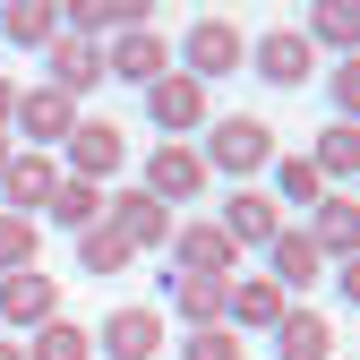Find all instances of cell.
Instances as JSON below:
<instances>
[{
  "instance_id": "7c38bea8",
  "label": "cell",
  "mask_w": 360,
  "mask_h": 360,
  "mask_svg": "<svg viewBox=\"0 0 360 360\" xmlns=\"http://www.w3.org/2000/svg\"><path fill=\"white\" fill-rule=\"evenodd\" d=\"M43 318H60V300H52V275H43V266H26V275H0V326L34 335Z\"/></svg>"
},
{
  "instance_id": "5b68a950",
  "label": "cell",
  "mask_w": 360,
  "mask_h": 360,
  "mask_svg": "<svg viewBox=\"0 0 360 360\" xmlns=\"http://www.w3.org/2000/svg\"><path fill=\"white\" fill-rule=\"evenodd\" d=\"M180 60H189V77H198V86H214V77H232V69L249 60V34H240L232 18H198V26H189V52H180Z\"/></svg>"
},
{
  "instance_id": "9c48e42d",
  "label": "cell",
  "mask_w": 360,
  "mask_h": 360,
  "mask_svg": "<svg viewBox=\"0 0 360 360\" xmlns=\"http://www.w3.org/2000/svg\"><path fill=\"white\" fill-rule=\"evenodd\" d=\"M60 155H69V180H95L103 189V180L120 172V120H77Z\"/></svg>"
},
{
  "instance_id": "d6986e66",
  "label": "cell",
  "mask_w": 360,
  "mask_h": 360,
  "mask_svg": "<svg viewBox=\"0 0 360 360\" xmlns=\"http://www.w3.org/2000/svg\"><path fill=\"white\" fill-rule=\"evenodd\" d=\"M223 292H232V275H172V309L189 326H223Z\"/></svg>"
},
{
  "instance_id": "2e32d148",
  "label": "cell",
  "mask_w": 360,
  "mask_h": 360,
  "mask_svg": "<svg viewBox=\"0 0 360 360\" xmlns=\"http://www.w3.org/2000/svg\"><path fill=\"white\" fill-rule=\"evenodd\" d=\"M52 189H60L52 155H18V163H9V180H0V198H9V214H43V206H52Z\"/></svg>"
},
{
  "instance_id": "e575fe53",
  "label": "cell",
  "mask_w": 360,
  "mask_h": 360,
  "mask_svg": "<svg viewBox=\"0 0 360 360\" xmlns=\"http://www.w3.org/2000/svg\"><path fill=\"white\" fill-rule=\"evenodd\" d=\"M335 360H352V352H335Z\"/></svg>"
},
{
  "instance_id": "836d02e7",
  "label": "cell",
  "mask_w": 360,
  "mask_h": 360,
  "mask_svg": "<svg viewBox=\"0 0 360 360\" xmlns=\"http://www.w3.org/2000/svg\"><path fill=\"white\" fill-rule=\"evenodd\" d=\"M0 360H26V343H0Z\"/></svg>"
},
{
  "instance_id": "f546056e",
  "label": "cell",
  "mask_w": 360,
  "mask_h": 360,
  "mask_svg": "<svg viewBox=\"0 0 360 360\" xmlns=\"http://www.w3.org/2000/svg\"><path fill=\"white\" fill-rule=\"evenodd\" d=\"M326 86H335V112L352 120V103H360V60H335V69H326Z\"/></svg>"
},
{
  "instance_id": "ac0fdd59",
  "label": "cell",
  "mask_w": 360,
  "mask_h": 360,
  "mask_svg": "<svg viewBox=\"0 0 360 360\" xmlns=\"http://www.w3.org/2000/svg\"><path fill=\"white\" fill-rule=\"evenodd\" d=\"M266 266H275V283L283 292H300V283H318V240H309V232H275V240H266Z\"/></svg>"
},
{
  "instance_id": "ba28073f",
  "label": "cell",
  "mask_w": 360,
  "mask_h": 360,
  "mask_svg": "<svg viewBox=\"0 0 360 360\" xmlns=\"http://www.w3.org/2000/svg\"><path fill=\"white\" fill-rule=\"evenodd\" d=\"M43 69H52V95H95L103 86V43H86V34H52L43 43Z\"/></svg>"
},
{
  "instance_id": "83f0119b",
  "label": "cell",
  "mask_w": 360,
  "mask_h": 360,
  "mask_svg": "<svg viewBox=\"0 0 360 360\" xmlns=\"http://www.w3.org/2000/svg\"><path fill=\"white\" fill-rule=\"evenodd\" d=\"M275 198H283V206H318V198H326V180H318V163H309V155L275 163Z\"/></svg>"
},
{
  "instance_id": "8992f818",
  "label": "cell",
  "mask_w": 360,
  "mask_h": 360,
  "mask_svg": "<svg viewBox=\"0 0 360 360\" xmlns=\"http://www.w3.org/2000/svg\"><path fill=\"white\" fill-rule=\"evenodd\" d=\"M146 120L163 129V138H189V129H206V86H198L189 69L155 77V86H146Z\"/></svg>"
},
{
  "instance_id": "44dd1931",
  "label": "cell",
  "mask_w": 360,
  "mask_h": 360,
  "mask_svg": "<svg viewBox=\"0 0 360 360\" xmlns=\"http://www.w3.org/2000/svg\"><path fill=\"white\" fill-rule=\"evenodd\" d=\"M26 360H95V335H86L77 318H43L26 335Z\"/></svg>"
},
{
  "instance_id": "7402d4cb",
  "label": "cell",
  "mask_w": 360,
  "mask_h": 360,
  "mask_svg": "<svg viewBox=\"0 0 360 360\" xmlns=\"http://www.w3.org/2000/svg\"><path fill=\"white\" fill-rule=\"evenodd\" d=\"M0 34L26 43V52H43V43L60 34V9H52V0H9V9H0Z\"/></svg>"
},
{
  "instance_id": "7a4b0ae2",
  "label": "cell",
  "mask_w": 360,
  "mask_h": 360,
  "mask_svg": "<svg viewBox=\"0 0 360 360\" xmlns=\"http://www.w3.org/2000/svg\"><path fill=\"white\" fill-rule=\"evenodd\" d=\"M138 189L155 198V206H198V189H206V155L189 146V138H163L155 155H146V180Z\"/></svg>"
},
{
  "instance_id": "f1b7e54d",
  "label": "cell",
  "mask_w": 360,
  "mask_h": 360,
  "mask_svg": "<svg viewBox=\"0 0 360 360\" xmlns=\"http://www.w3.org/2000/svg\"><path fill=\"white\" fill-rule=\"evenodd\" d=\"M180 360H240V335H232V326H189Z\"/></svg>"
},
{
  "instance_id": "ffe728a7",
  "label": "cell",
  "mask_w": 360,
  "mask_h": 360,
  "mask_svg": "<svg viewBox=\"0 0 360 360\" xmlns=\"http://www.w3.org/2000/svg\"><path fill=\"white\" fill-rule=\"evenodd\" d=\"M309 240H318V257H352L360 249V206L335 189V198H318V232H309Z\"/></svg>"
},
{
  "instance_id": "cb8c5ba5",
  "label": "cell",
  "mask_w": 360,
  "mask_h": 360,
  "mask_svg": "<svg viewBox=\"0 0 360 360\" xmlns=\"http://www.w3.org/2000/svg\"><path fill=\"white\" fill-rule=\"evenodd\" d=\"M129 257H138V249H129V240L112 232V223L77 232V266H86V275H129Z\"/></svg>"
},
{
  "instance_id": "d6a6232c",
  "label": "cell",
  "mask_w": 360,
  "mask_h": 360,
  "mask_svg": "<svg viewBox=\"0 0 360 360\" xmlns=\"http://www.w3.org/2000/svg\"><path fill=\"white\" fill-rule=\"evenodd\" d=\"M9 163H18V146H9V129H0V180H9Z\"/></svg>"
},
{
  "instance_id": "e0dca14e",
  "label": "cell",
  "mask_w": 360,
  "mask_h": 360,
  "mask_svg": "<svg viewBox=\"0 0 360 360\" xmlns=\"http://www.w3.org/2000/svg\"><path fill=\"white\" fill-rule=\"evenodd\" d=\"M309 69H318V52H309L292 26H283V34H257V77H266V86H300Z\"/></svg>"
},
{
  "instance_id": "4fadbf2b",
  "label": "cell",
  "mask_w": 360,
  "mask_h": 360,
  "mask_svg": "<svg viewBox=\"0 0 360 360\" xmlns=\"http://www.w3.org/2000/svg\"><path fill=\"white\" fill-rule=\"evenodd\" d=\"M223 232H232V249H266L283 232V214H275V198H266L257 180H240V189L223 198Z\"/></svg>"
},
{
  "instance_id": "4316f807",
  "label": "cell",
  "mask_w": 360,
  "mask_h": 360,
  "mask_svg": "<svg viewBox=\"0 0 360 360\" xmlns=\"http://www.w3.org/2000/svg\"><path fill=\"white\" fill-rule=\"evenodd\" d=\"M300 43H309V52H318V43H335V52L352 60V9H343V0H318V9H309V26H300Z\"/></svg>"
},
{
  "instance_id": "484cf974",
  "label": "cell",
  "mask_w": 360,
  "mask_h": 360,
  "mask_svg": "<svg viewBox=\"0 0 360 360\" xmlns=\"http://www.w3.org/2000/svg\"><path fill=\"white\" fill-rule=\"evenodd\" d=\"M34 214H9V206H0V275H26V266H34Z\"/></svg>"
},
{
  "instance_id": "603a6c76",
  "label": "cell",
  "mask_w": 360,
  "mask_h": 360,
  "mask_svg": "<svg viewBox=\"0 0 360 360\" xmlns=\"http://www.w3.org/2000/svg\"><path fill=\"white\" fill-rule=\"evenodd\" d=\"M52 223H60V232H95V223H103V189H95V180H60V189H52Z\"/></svg>"
},
{
  "instance_id": "52a82bcc",
  "label": "cell",
  "mask_w": 360,
  "mask_h": 360,
  "mask_svg": "<svg viewBox=\"0 0 360 360\" xmlns=\"http://www.w3.org/2000/svg\"><path fill=\"white\" fill-rule=\"evenodd\" d=\"M172 266L180 275H232L240 266V249H232V232H223V223H172Z\"/></svg>"
},
{
  "instance_id": "d4e9b609",
  "label": "cell",
  "mask_w": 360,
  "mask_h": 360,
  "mask_svg": "<svg viewBox=\"0 0 360 360\" xmlns=\"http://www.w3.org/2000/svg\"><path fill=\"white\" fill-rule=\"evenodd\" d=\"M309 163H318V180H352V172H360V129H352V120H335L326 138H318V155H309Z\"/></svg>"
},
{
  "instance_id": "30bf717a",
  "label": "cell",
  "mask_w": 360,
  "mask_h": 360,
  "mask_svg": "<svg viewBox=\"0 0 360 360\" xmlns=\"http://www.w3.org/2000/svg\"><path fill=\"white\" fill-rule=\"evenodd\" d=\"M103 223H112L129 249H163V240H172V206H155L146 189H120V198H103Z\"/></svg>"
},
{
  "instance_id": "1f68e13d",
  "label": "cell",
  "mask_w": 360,
  "mask_h": 360,
  "mask_svg": "<svg viewBox=\"0 0 360 360\" xmlns=\"http://www.w3.org/2000/svg\"><path fill=\"white\" fill-rule=\"evenodd\" d=\"M18 120V77H0V129Z\"/></svg>"
},
{
  "instance_id": "5bb4252c",
  "label": "cell",
  "mask_w": 360,
  "mask_h": 360,
  "mask_svg": "<svg viewBox=\"0 0 360 360\" xmlns=\"http://www.w3.org/2000/svg\"><path fill=\"white\" fill-rule=\"evenodd\" d=\"M95 352L103 360H155L163 352V318H155V309H112L103 335H95Z\"/></svg>"
},
{
  "instance_id": "277c9868",
  "label": "cell",
  "mask_w": 360,
  "mask_h": 360,
  "mask_svg": "<svg viewBox=\"0 0 360 360\" xmlns=\"http://www.w3.org/2000/svg\"><path fill=\"white\" fill-rule=\"evenodd\" d=\"M283 309H292V292L275 275H232V292H223V326H232V335H275Z\"/></svg>"
},
{
  "instance_id": "6da1fadb",
  "label": "cell",
  "mask_w": 360,
  "mask_h": 360,
  "mask_svg": "<svg viewBox=\"0 0 360 360\" xmlns=\"http://www.w3.org/2000/svg\"><path fill=\"white\" fill-rule=\"evenodd\" d=\"M206 172H232V180H257L266 163H275V129H266L257 112H232V120H214V138L198 146Z\"/></svg>"
},
{
  "instance_id": "4dcf8cb0",
  "label": "cell",
  "mask_w": 360,
  "mask_h": 360,
  "mask_svg": "<svg viewBox=\"0 0 360 360\" xmlns=\"http://www.w3.org/2000/svg\"><path fill=\"white\" fill-rule=\"evenodd\" d=\"M335 300H360V257H335Z\"/></svg>"
},
{
  "instance_id": "8fae6325",
  "label": "cell",
  "mask_w": 360,
  "mask_h": 360,
  "mask_svg": "<svg viewBox=\"0 0 360 360\" xmlns=\"http://www.w3.org/2000/svg\"><path fill=\"white\" fill-rule=\"evenodd\" d=\"M103 77H120V86H155V77H172V52H163V34H155V26H138V34H112V52H103Z\"/></svg>"
},
{
  "instance_id": "9a60e30c",
  "label": "cell",
  "mask_w": 360,
  "mask_h": 360,
  "mask_svg": "<svg viewBox=\"0 0 360 360\" xmlns=\"http://www.w3.org/2000/svg\"><path fill=\"white\" fill-rule=\"evenodd\" d=\"M343 335L326 326V309H283L275 318V360H335Z\"/></svg>"
},
{
  "instance_id": "3957f363",
  "label": "cell",
  "mask_w": 360,
  "mask_h": 360,
  "mask_svg": "<svg viewBox=\"0 0 360 360\" xmlns=\"http://www.w3.org/2000/svg\"><path fill=\"white\" fill-rule=\"evenodd\" d=\"M77 120H86V112H77L69 95H52V86H18V120H9V138H34V155H52V146H69Z\"/></svg>"
}]
</instances>
